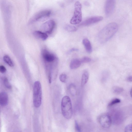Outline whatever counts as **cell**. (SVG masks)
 I'll return each mask as SVG.
<instances>
[{"instance_id":"9","label":"cell","mask_w":132,"mask_h":132,"mask_svg":"<svg viewBox=\"0 0 132 132\" xmlns=\"http://www.w3.org/2000/svg\"><path fill=\"white\" fill-rule=\"evenodd\" d=\"M41 55L43 60L47 62H53L56 59V56L53 54L45 48L42 50Z\"/></svg>"},{"instance_id":"2","label":"cell","mask_w":132,"mask_h":132,"mask_svg":"<svg viewBox=\"0 0 132 132\" xmlns=\"http://www.w3.org/2000/svg\"><path fill=\"white\" fill-rule=\"evenodd\" d=\"M61 109L63 116L67 119H70L72 116L73 109L71 99L68 96H64L61 102Z\"/></svg>"},{"instance_id":"25","label":"cell","mask_w":132,"mask_h":132,"mask_svg":"<svg viewBox=\"0 0 132 132\" xmlns=\"http://www.w3.org/2000/svg\"><path fill=\"white\" fill-rule=\"evenodd\" d=\"M75 127L76 130L78 132H80V128L78 123L76 121L75 122Z\"/></svg>"},{"instance_id":"20","label":"cell","mask_w":132,"mask_h":132,"mask_svg":"<svg viewBox=\"0 0 132 132\" xmlns=\"http://www.w3.org/2000/svg\"><path fill=\"white\" fill-rule=\"evenodd\" d=\"M120 100L118 98H116L112 100L109 103L108 106H111L113 105L120 103Z\"/></svg>"},{"instance_id":"27","label":"cell","mask_w":132,"mask_h":132,"mask_svg":"<svg viewBox=\"0 0 132 132\" xmlns=\"http://www.w3.org/2000/svg\"><path fill=\"white\" fill-rule=\"evenodd\" d=\"M48 80L49 83H51V73H50L49 74L48 76Z\"/></svg>"},{"instance_id":"12","label":"cell","mask_w":132,"mask_h":132,"mask_svg":"<svg viewBox=\"0 0 132 132\" xmlns=\"http://www.w3.org/2000/svg\"><path fill=\"white\" fill-rule=\"evenodd\" d=\"M7 94L5 92H2L0 94V104L2 106H6L8 103Z\"/></svg>"},{"instance_id":"8","label":"cell","mask_w":132,"mask_h":132,"mask_svg":"<svg viewBox=\"0 0 132 132\" xmlns=\"http://www.w3.org/2000/svg\"><path fill=\"white\" fill-rule=\"evenodd\" d=\"M55 26V21L53 20H48L44 23L41 28L43 32L47 34H50L53 31Z\"/></svg>"},{"instance_id":"21","label":"cell","mask_w":132,"mask_h":132,"mask_svg":"<svg viewBox=\"0 0 132 132\" xmlns=\"http://www.w3.org/2000/svg\"><path fill=\"white\" fill-rule=\"evenodd\" d=\"M67 75L66 74L62 73L61 74L59 77V79L60 81L62 82H65L66 80Z\"/></svg>"},{"instance_id":"22","label":"cell","mask_w":132,"mask_h":132,"mask_svg":"<svg viewBox=\"0 0 132 132\" xmlns=\"http://www.w3.org/2000/svg\"><path fill=\"white\" fill-rule=\"evenodd\" d=\"M82 63H86L90 62L91 61L90 58L88 57H84L80 60Z\"/></svg>"},{"instance_id":"26","label":"cell","mask_w":132,"mask_h":132,"mask_svg":"<svg viewBox=\"0 0 132 132\" xmlns=\"http://www.w3.org/2000/svg\"><path fill=\"white\" fill-rule=\"evenodd\" d=\"M78 50L76 48H72L69 50V51L68 52V53H71V52H72L73 51H77Z\"/></svg>"},{"instance_id":"3","label":"cell","mask_w":132,"mask_h":132,"mask_svg":"<svg viewBox=\"0 0 132 132\" xmlns=\"http://www.w3.org/2000/svg\"><path fill=\"white\" fill-rule=\"evenodd\" d=\"M42 100V90L41 84L38 81L35 82L33 87V102L36 108L41 105Z\"/></svg>"},{"instance_id":"6","label":"cell","mask_w":132,"mask_h":132,"mask_svg":"<svg viewBox=\"0 0 132 132\" xmlns=\"http://www.w3.org/2000/svg\"><path fill=\"white\" fill-rule=\"evenodd\" d=\"M98 121L100 125L105 128L109 127L112 121L111 116L108 114L101 115L98 118Z\"/></svg>"},{"instance_id":"24","label":"cell","mask_w":132,"mask_h":132,"mask_svg":"<svg viewBox=\"0 0 132 132\" xmlns=\"http://www.w3.org/2000/svg\"><path fill=\"white\" fill-rule=\"evenodd\" d=\"M6 71V69L5 67L3 65L0 66V71L2 73H4Z\"/></svg>"},{"instance_id":"28","label":"cell","mask_w":132,"mask_h":132,"mask_svg":"<svg viewBox=\"0 0 132 132\" xmlns=\"http://www.w3.org/2000/svg\"><path fill=\"white\" fill-rule=\"evenodd\" d=\"M127 80L129 81H132V76H130L127 78Z\"/></svg>"},{"instance_id":"4","label":"cell","mask_w":132,"mask_h":132,"mask_svg":"<svg viewBox=\"0 0 132 132\" xmlns=\"http://www.w3.org/2000/svg\"><path fill=\"white\" fill-rule=\"evenodd\" d=\"M81 20V5L80 2L77 1L75 4L74 13L70 23L72 24H76L80 23Z\"/></svg>"},{"instance_id":"16","label":"cell","mask_w":132,"mask_h":132,"mask_svg":"<svg viewBox=\"0 0 132 132\" xmlns=\"http://www.w3.org/2000/svg\"><path fill=\"white\" fill-rule=\"evenodd\" d=\"M4 61L9 65L11 67L14 66V64L10 57L7 55H5L3 57Z\"/></svg>"},{"instance_id":"29","label":"cell","mask_w":132,"mask_h":132,"mask_svg":"<svg viewBox=\"0 0 132 132\" xmlns=\"http://www.w3.org/2000/svg\"><path fill=\"white\" fill-rule=\"evenodd\" d=\"M130 93L132 97V88H131V90Z\"/></svg>"},{"instance_id":"1","label":"cell","mask_w":132,"mask_h":132,"mask_svg":"<svg viewBox=\"0 0 132 132\" xmlns=\"http://www.w3.org/2000/svg\"><path fill=\"white\" fill-rule=\"evenodd\" d=\"M118 26L115 22L109 23L104 27L98 35V39L101 44L105 43L116 33L118 29Z\"/></svg>"},{"instance_id":"5","label":"cell","mask_w":132,"mask_h":132,"mask_svg":"<svg viewBox=\"0 0 132 132\" xmlns=\"http://www.w3.org/2000/svg\"><path fill=\"white\" fill-rule=\"evenodd\" d=\"M51 12L49 10H42L37 13L34 15L29 21V24H32L43 18L50 16Z\"/></svg>"},{"instance_id":"10","label":"cell","mask_w":132,"mask_h":132,"mask_svg":"<svg viewBox=\"0 0 132 132\" xmlns=\"http://www.w3.org/2000/svg\"><path fill=\"white\" fill-rule=\"evenodd\" d=\"M103 19V17L101 16H96L89 18L83 21L79 26H86L98 22Z\"/></svg>"},{"instance_id":"7","label":"cell","mask_w":132,"mask_h":132,"mask_svg":"<svg viewBox=\"0 0 132 132\" xmlns=\"http://www.w3.org/2000/svg\"><path fill=\"white\" fill-rule=\"evenodd\" d=\"M116 6V1L114 0L106 1L104 5V11L107 16H110L113 13Z\"/></svg>"},{"instance_id":"19","label":"cell","mask_w":132,"mask_h":132,"mask_svg":"<svg viewBox=\"0 0 132 132\" xmlns=\"http://www.w3.org/2000/svg\"><path fill=\"white\" fill-rule=\"evenodd\" d=\"M113 92L116 94H119L122 92L123 89L121 87L118 86H114L113 89Z\"/></svg>"},{"instance_id":"23","label":"cell","mask_w":132,"mask_h":132,"mask_svg":"<svg viewBox=\"0 0 132 132\" xmlns=\"http://www.w3.org/2000/svg\"><path fill=\"white\" fill-rule=\"evenodd\" d=\"M125 132H132V124H130L126 127Z\"/></svg>"},{"instance_id":"13","label":"cell","mask_w":132,"mask_h":132,"mask_svg":"<svg viewBox=\"0 0 132 132\" xmlns=\"http://www.w3.org/2000/svg\"><path fill=\"white\" fill-rule=\"evenodd\" d=\"M82 43L86 52L90 53L92 51V47L91 43L88 39L84 38L82 40Z\"/></svg>"},{"instance_id":"15","label":"cell","mask_w":132,"mask_h":132,"mask_svg":"<svg viewBox=\"0 0 132 132\" xmlns=\"http://www.w3.org/2000/svg\"><path fill=\"white\" fill-rule=\"evenodd\" d=\"M89 77L88 72L87 71H85L83 72L81 78V86L82 87L84 86L87 82Z\"/></svg>"},{"instance_id":"14","label":"cell","mask_w":132,"mask_h":132,"mask_svg":"<svg viewBox=\"0 0 132 132\" xmlns=\"http://www.w3.org/2000/svg\"><path fill=\"white\" fill-rule=\"evenodd\" d=\"M81 63L80 60L77 59H73L71 62L70 67L72 69H77L80 66Z\"/></svg>"},{"instance_id":"17","label":"cell","mask_w":132,"mask_h":132,"mask_svg":"<svg viewBox=\"0 0 132 132\" xmlns=\"http://www.w3.org/2000/svg\"><path fill=\"white\" fill-rule=\"evenodd\" d=\"M64 28L67 31L70 32L75 31L77 29V28L75 26L70 25H66Z\"/></svg>"},{"instance_id":"18","label":"cell","mask_w":132,"mask_h":132,"mask_svg":"<svg viewBox=\"0 0 132 132\" xmlns=\"http://www.w3.org/2000/svg\"><path fill=\"white\" fill-rule=\"evenodd\" d=\"M3 81L4 86L6 88L9 89L11 88V86L6 77H4L3 78Z\"/></svg>"},{"instance_id":"11","label":"cell","mask_w":132,"mask_h":132,"mask_svg":"<svg viewBox=\"0 0 132 132\" xmlns=\"http://www.w3.org/2000/svg\"><path fill=\"white\" fill-rule=\"evenodd\" d=\"M34 36L37 38L43 40H46L48 38V34L45 32L40 31H35L33 33Z\"/></svg>"}]
</instances>
